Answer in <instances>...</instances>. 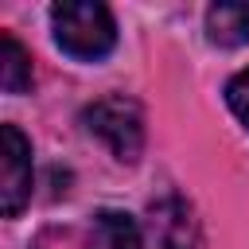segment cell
<instances>
[{
  "label": "cell",
  "mask_w": 249,
  "mask_h": 249,
  "mask_svg": "<svg viewBox=\"0 0 249 249\" xmlns=\"http://www.w3.org/2000/svg\"><path fill=\"white\" fill-rule=\"evenodd\" d=\"M89 249H144L136 218L124 210H97L89 226Z\"/></svg>",
  "instance_id": "5"
},
{
  "label": "cell",
  "mask_w": 249,
  "mask_h": 249,
  "mask_svg": "<svg viewBox=\"0 0 249 249\" xmlns=\"http://www.w3.org/2000/svg\"><path fill=\"white\" fill-rule=\"evenodd\" d=\"M31 198V144L16 124H0V210L16 218Z\"/></svg>",
  "instance_id": "3"
},
{
  "label": "cell",
  "mask_w": 249,
  "mask_h": 249,
  "mask_svg": "<svg viewBox=\"0 0 249 249\" xmlns=\"http://www.w3.org/2000/svg\"><path fill=\"white\" fill-rule=\"evenodd\" d=\"M51 31H54V43L78 62H97L117 47V19L97 0L54 4L51 8Z\"/></svg>",
  "instance_id": "1"
},
{
  "label": "cell",
  "mask_w": 249,
  "mask_h": 249,
  "mask_svg": "<svg viewBox=\"0 0 249 249\" xmlns=\"http://www.w3.org/2000/svg\"><path fill=\"white\" fill-rule=\"evenodd\" d=\"M206 39L218 47L249 43V0H218L206 8Z\"/></svg>",
  "instance_id": "4"
},
{
  "label": "cell",
  "mask_w": 249,
  "mask_h": 249,
  "mask_svg": "<svg viewBox=\"0 0 249 249\" xmlns=\"http://www.w3.org/2000/svg\"><path fill=\"white\" fill-rule=\"evenodd\" d=\"M226 105H230V113L241 121V128L249 132V66L237 70V74L226 82Z\"/></svg>",
  "instance_id": "7"
},
{
  "label": "cell",
  "mask_w": 249,
  "mask_h": 249,
  "mask_svg": "<svg viewBox=\"0 0 249 249\" xmlns=\"http://www.w3.org/2000/svg\"><path fill=\"white\" fill-rule=\"evenodd\" d=\"M82 124L89 136H97L113 160L121 163H136L140 152H144V113L132 97L124 93H109V97H97L93 105L82 109Z\"/></svg>",
  "instance_id": "2"
},
{
  "label": "cell",
  "mask_w": 249,
  "mask_h": 249,
  "mask_svg": "<svg viewBox=\"0 0 249 249\" xmlns=\"http://www.w3.org/2000/svg\"><path fill=\"white\" fill-rule=\"evenodd\" d=\"M0 89L4 93H23L31 89V58L19 47L16 35H0Z\"/></svg>",
  "instance_id": "6"
}]
</instances>
